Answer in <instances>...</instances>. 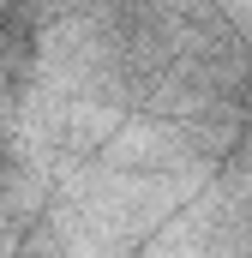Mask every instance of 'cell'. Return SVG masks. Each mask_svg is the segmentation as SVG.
<instances>
[{
    "mask_svg": "<svg viewBox=\"0 0 252 258\" xmlns=\"http://www.w3.org/2000/svg\"><path fill=\"white\" fill-rule=\"evenodd\" d=\"M12 180H18V162H12V144L0 138V210H6V192H12Z\"/></svg>",
    "mask_w": 252,
    "mask_h": 258,
    "instance_id": "obj_1",
    "label": "cell"
}]
</instances>
